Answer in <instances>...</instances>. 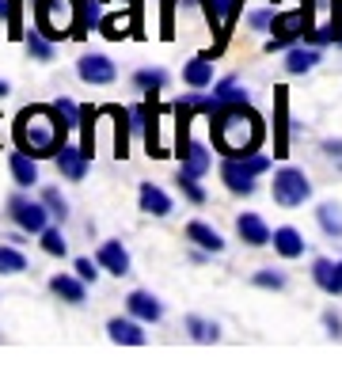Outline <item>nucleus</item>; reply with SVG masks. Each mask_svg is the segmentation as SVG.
I'll list each match as a JSON object with an SVG mask.
<instances>
[{
    "label": "nucleus",
    "instance_id": "nucleus-6",
    "mask_svg": "<svg viewBox=\"0 0 342 365\" xmlns=\"http://www.w3.org/2000/svg\"><path fill=\"white\" fill-rule=\"evenodd\" d=\"M274 202L285 205V210H293V205H304L308 198H312V182H308L304 171H296V168H281V171H274Z\"/></svg>",
    "mask_w": 342,
    "mask_h": 365
},
{
    "label": "nucleus",
    "instance_id": "nucleus-27",
    "mask_svg": "<svg viewBox=\"0 0 342 365\" xmlns=\"http://www.w3.org/2000/svg\"><path fill=\"white\" fill-rule=\"evenodd\" d=\"M164 84H167V73H164V68H137V73H133V88L148 91V96L164 91Z\"/></svg>",
    "mask_w": 342,
    "mask_h": 365
},
{
    "label": "nucleus",
    "instance_id": "nucleus-5",
    "mask_svg": "<svg viewBox=\"0 0 342 365\" xmlns=\"http://www.w3.org/2000/svg\"><path fill=\"white\" fill-rule=\"evenodd\" d=\"M312 27V0H304L296 11H281V16H274V38L266 42V50L274 53V50H285L293 38H301V34Z\"/></svg>",
    "mask_w": 342,
    "mask_h": 365
},
{
    "label": "nucleus",
    "instance_id": "nucleus-12",
    "mask_svg": "<svg viewBox=\"0 0 342 365\" xmlns=\"http://www.w3.org/2000/svg\"><path fill=\"white\" fill-rule=\"evenodd\" d=\"M53 160H57V171H61L65 179H84L88 175V153L80 145H61V153Z\"/></svg>",
    "mask_w": 342,
    "mask_h": 365
},
{
    "label": "nucleus",
    "instance_id": "nucleus-31",
    "mask_svg": "<svg viewBox=\"0 0 342 365\" xmlns=\"http://www.w3.org/2000/svg\"><path fill=\"white\" fill-rule=\"evenodd\" d=\"M312 278H316V285L323 293H335V262H331V259H316Z\"/></svg>",
    "mask_w": 342,
    "mask_h": 365
},
{
    "label": "nucleus",
    "instance_id": "nucleus-29",
    "mask_svg": "<svg viewBox=\"0 0 342 365\" xmlns=\"http://www.w3.org/2000/svg\"><path fill=\"white\" fill-rule=\"evenodd\" d=\"M27 270V255L16 244H0V274H23Z\"/></svg>",
    "mask_w": 342,
    "mask_h": 365
},
{
    "label": "nucleus",
    "instance_id": "nucleus-32",
    "mask_svg": "<svg viewBox=\"0 0 342 365\" xmlns=\"http://www.w3.org/2000/svg\"><path fill=\"white\" fill-rule=\"evenodd\" d=\"M187 327H190V339L194 342H217V324L202 316H187Z\"/></svg>",
    "mask_w": 342,
    "mask_h": 365
},
{
    "label": "nucleus",
    "instance_id": "nucleus-20",
    "mask_svg": "<svg viewBox=\"0 0 342 365\" xmlns=\"http://www.w3.org/2000/svg\"><path fill=\"white\" fill-rule=\"evenodd\" d=\"M137 198H141V210H145L148 217H167V213H171V198H167V190H160L156 182H141Z\"/></svg>",
    "mask_w": 342,
    "mask_h": 365
},
{
    "label": "nucleus",
    "instance_id": "nucleus-26",
    "mask_svg": "<svg viewBox=\"0 0 342 365\" xmlns=\"http://www.w3.org/2000/svg\"><path fill=\"white\" fill-rule=\"evenodd\" d=\"M316 221H319V228H323L327 236H342V205L323 202V205L316 210Z\"/></svg>",
    "mask_w": 342,
    "mask_h": 365
},
{
    "label": "nucleus",
    "instance_id": "nucleus-24",
    "mask_svg": "<svg viewBox=\"0 0 342 365\" xmlns=\"http://www.w3.org/2000/svg\"><path fill=\"white\" fill-rule=\"evenodd\" d=\"M130 125H133L130 110L114 107V156H118V160L130 153Z\"/></svg>",
    "mask_w": 342,
    "mask_h": 365
},
{
    "label": "nucleus",
    "instance_id": "nucleus-38",
    "mask_svg": "<svg viewBox=\"0 0 342 365\" xmlns=\"http://www.w3.org/2000/svg\"><path fill=\"white\" fill-rule=\"evenodd\" d=\"M251 31H270L274 27V8H259V11H251Z\"/></svg>",
    "mask_w": 342,
    "mask_h": 365
},
{
    "label": "nucleus",
    "instance_id": "nucleus-33",
    "mask_svg": "<svg viewBox=\"0 0 342 365\" xmlns=\"http://www.w3.org/2000/svg\"><path fill=\"white\" fill-rule=\"evenodd\" d=\"M42 251H46V255H65L68 244H65L61 228H50V225L42 228Z\"/></svg>",
    "mask_w": 342,
    "mask_h": 365
},
{
    "label": "nucleus",
    "instance_id": "nucleus-25",
    "mask_svg": "<svg viewBox=\"0 0 342 365\" xmlns=\"http://www.w3.org/2000/svg\"><path fill=\"white\" fill-rule=\"evenodd\" d=\"M23 46H27V53L34 57V61H50V57H53V42L46 38L38 27H31L27 34H23Z\"/></svg>",
    "mask_w": 342,
    "mask_h": 365
},
{
    "label": "nucleus",
    "instance_id": "nucleus-43",
    "mask_svg": "<svg viewBox=\"0 0 342 365\" xmlns=\"http://www.w3.org/2000/svg\"><path fill=\"white\" fill-rule=\"evenodd\" d=\"M335 293H342V262H335Z\"/></svg>",
    "mask_w": 342,
    "mask_h": 365
},
{
    "label": "nucleus",
    "instance_id": "nucleus-10",
    "mask_svg": "<svg viewBox=\"0 0 342 365\" xmlns=\"http://www.w3.org/2000/svg\"><path fill=\"white\" fill-rule=\"evenodd\" d=\"M236 232H239V240H244V244H251V247L274 244V232L266 228V221H262L259 213H239V217H236Z\"/></svg>",
    "mask_w": 342,
    "mask_h": 365
},
{
    "label": "nucleus",
    "instance_id": "nucleus-11",
    "mask_svg": "<svg viewBox=\"0 0 342 365\" xmlns=\"http://www.w3.org/2000/svg\"><path fill=\"white\" fill-rule=\"evenodd\" d=\"M107 335H110V342H118V346H145V331H141V319L137 316H130V319L114 316L107 324Z\"/></svg>",
    "mask_w": 342,
    "mask_h": 365
},
{
    "label": "nucleus",
    "instance_id": "nucleus-41",
    "mask_svg": "<svg viewBox=\"0 0 342 365\" xmlns=\"http://www.w3.org/2000/svg\"><path fill=\"white\" fill-rule=\"evenodd\" d=\"M323 324H327V331H331V335H338V331H342V319H338V316H331V312L323 316Z\"/></svg>",
    "mask_w": 342,
    "mask_h": 365
},
{
    "label": "nucleus",
    "instance_id": "nucleus-37",
    "mask_svg": "<svg viewBox=\"0 0 342 365\" xmlns=\"http://www.w3.org/2000/svg\"><path fill=\"white\" fill-rule=\"evenodd\" d=\"M53 107L61 110V118H65V122H68V125H73V130H76V125H80V103H73V99H57Z\"/></svg>",
    "mask_w": 342,
    "mask_h": 365
},
{
    "label": "nucleus",
    "instance_id": "nucleus-17",
    "mask_svg": "<svg viewBox=\"0 0 342 365\" xmlns=\"http://www.w3.org/2000/svg\"><path fill=\"white\" fill-rule=\"evenodd\" d=\"M8 171H11V179H16V187H34V182H38V160L27 156L23 148L8 156Z\"/></svg>",
    "mask_w": 342,
    "mask_h": 365
},
{
    "label": "nucleus",
    "instance_id": "nucleus-45",
    "mask_svg": "<svg viewBox=\"0 0 342 365\" xmlns=\"http://www.w3.org/2000/svg\"><path fill=\"white\" fill-rule=\"evenodd\" d=\"M103 4H118V0H103ZM122 4H133L137 8V0H122Z\"/></svg>",
    "mask_w": 342,
    "mask_h": 365
},
{
    "label": "nucleus",
    "instance_id": "nucleus-16",
    "mask_svg": "<svg viewBox=\"0 0 342 365\" xmlns=\"http://www.w3.org/2000/svg\"><path fill=\"white\" fill-rule=\"evenodd\" d=\"M274 103H278V110H274V156H285L289 153V145H285V125H289V96H285V88L274 91Z\"/></svg>",
    "mask_w": 342,
    "mask_h": 365
},
{
    "label": "nucleus",
    "instance_id": "nucleus-34",
    "mask_svg": "<svg viewBox=\"0 0 342 365\" xmlns=\"http://www.w3.org/2000/svg\"><path fill=\"white\" fill-rule=\"evenodd\" d=\"M175 182L182 187V194H187V198H190L194 205H202V202H205V190H202L198 175H182V171H179V175H175Z\"/></svg>",
    "mask_w": 342,
    "mask_h": 365
},
{
    "label": "nucleus",
    "instance_id": "nucleus-22",
    "mask_svg": "<svg viewBox=\"0 0 342 365\" xmlns=\"http://www.w3.org/2000/svg\"><path fill=\"white\" fill-rule=\"evenodd\" d=\"M319 65V50L312 42L308 46H293L289 50V57H285V68H289V73L296 76V73H308V68H316Z\"/></svg>",
    "mask_w": 342,
    "mask_h": 365
},
{
    "label": "nucleus",
    "instance_id": "nucleus-15",
    "mask_svg": "<svg viewBox=\"0 0 342 365\" xmlns=\"http://www.w3.org/2000/svg\"><path fill=\"white\" fill-rule=\"evenodd\" d=\"M84 278L80 274H53L50 278V289L61 297V301H68V304H84V297H88V289H84Z\"/></svg>",
    "mask_w": 342,
    "mask_h": 365
},
{
    "label": "nucleus",
    "instance_id": "nucleus-23",
    "mask_svg": "<svg viewBox=\"0 0 342 365\" xmlns=\"http://www.w3.org/2000/svg\"><path fill=\"white\" fill-rule=\"evenodd\" d=\"M213 96H217V103H251V91L247 88H239V80L236 76H224V80H217L213 84Z\"/></svg>",
    "mask_w": 342,
    "mask_h": 365
},
{
    "label": "nucleus",
    "instance_id": "nucleus-42",
    "mask_svg": "<svg viewBox=\"0 0 342 365\" xmlns=\"http://www.w3.org/2000/svg\"><path fill=\"white\" fill-rule=\"evenodd\" d=\"M323 148H327V153H331V156H342V141H327Z\"/></svg>",
    "mask_w": 342,
    "mask_h": 365
},
{
    "label": "nucleus",
    "instance_id": "nucleus-21",
    "mask_svg": "<svg viewBox=\"0 0 342 365\" xmlns=\"http://www.w3.org/2000/svg\"><path fill=\"white\" fill-rule=\"evenodd\" d=\"M187 240H190V244H198L202 251H209V255L224 251V236L217 232V228H209L205 221H190L187 225Z\"/></svg>",
    "mask_w": 342,
    "mask_h": 365
},
{
    "label": "nucleus",
    "instance_id": "nucleus-4",
    "mask_svg": "<svg viewBox=\"0 0 342 365\" xmlns=\"http://www.w3.org/2000/svg\"><path fill=\"white\" fill-rule=\"evenodd\" d=\"M270 171V160L262 153H251V156H224L221 160V179L232 194H251L255 190V175Z\"/></svg>",
    "mask_w": 342,
    "mask_h": 365
},
{
    "label": "nucleus",
    "instance_id": "nucleus-28",
    "mask_svg": "<svg viewBox=\"0 0 342 365\" xmlns=\"http://www.w3.org/2000/svg\"><path fill=\"white\" fill-rule=\"evenodd\" d=\"M0 19L8 23L11 38H23V0H0Z\"/></svg>",
    "mask_w": 342,
    "mask_h": 365
},
{
    "label": "nucleus",
    "instance_id": "nucleus-39",
    "mask_svg": "<svg viewBox=\"0 0 342 365\" xmlns=\"http://www.w3.org/2000/svg\"><path fill=\"white\" fill-rule=\"evenodd\" d=\"M95 262H99V259H95ZM95 262H91V259H76V274H80L84 282H95V278H99Z\"/></svg>",
    "mask_w": 342,
    "mask_h": 365
},
{
    "label": "nucleus",
    "instance_id": "nucleus-1",
    "mask_svg": "<svg viewBox=\"0 0 342 365\" xmlns=\"http://www.w3.org/2000/svg\"><path fill=\"white\" fill-rule=\"evenodd\" d=\"M209 133L221 156H251L259 153L266 125L251 110V103H224L209 114Z\"/></svg>",
    "mask_w": 342,
    "mask_h": 365
},
{
    "label": "nucleus",
    "instance_id": "nucleus-8",
    "mask_svg": "<svg viewBox=\"0 0 342 365\" xmlns=\"http://www.w3.org/2000/svg\"><path fill=\"white\" fill-rule=\"evenodd\" d=\"M76 76L84 80V84H91V88H107V84L118 80V68H114V61L107 53H84L76 61Z\"/></svg>",
    "mask_w": 342,
    "mask_h": 365
},
{
    "label": "nucleus",
    "instance_id": "nucleus-2",
    "mask_svg": "<svg viewBox=\"0 0 342 365\" xmlns=\"http://www.w3.org/2000/svg\"><path fill=\"white\" fill-rule=\"evenodd\" d=\"M73 130L57 107H42V103H31L16 114V125H11V137H16V148H23L27 156L42 160V156H57L65 145V133Z\"/></svg>",
    "mask_w": 342,
    "mask_h": 365
},
{
    "label": "nucleus",
    "instance_id": "nucleus-14",
    "mask_svg": "<svg viewBox=\"0 0 342 365\" xmlns=\"http://www.w3.org/2000/svg\"><path fill=\"white\" fill-rule=\"evenodd\" d=\"M95 259H99V267H103V270L118 274V278H122V274H130V251H125L118 240H103Z\"/></svg>",
    "mask_w": 342,
    "mask_h": 365
},
{
    "label": "nucleus",
    "instance_id": "nucleus-9",
    "mask_svg": "<svg viewBox=\"0 0 342 365\" xmlns=\"http://www.w3.org/2000/svg\"><path fill=\"white\" fill-rule=\"evenodd\" d=\"M179 156H182V175H205L209 171V164H213V156H209V148H205L202 141H194V137H187V141L179 145Z\"/></svg>",
    "mask_w": 342,
    "mask_h": 365
},
{
    "label": "nucleus",
    "instance_id": "nucleus-19",
    "mask_svg": "<svg viewBox=\"0 0 342 365\" xmlns=\"http://www.w3.org/2000/svg\"><path fill=\"white\" fill-rule=\"evenodd\" d=\"M274 251H278L281 259H301L304 255V236L296 232L293 225L274 228Z\"/></svg>",
    "mask_w": 342,
    "mask_h": 365
},
{
    "label": "nucleus",
    "instance_id": "nucleus-7",
    "mask_svg": "<svg viewBox=\"0 0 342 365\" xmlns=\"http://www.w3.org/2000/svg\"><path fill=\"white\" fill-rule=\"evenodd\" d=\"M8 213H11V221H16L23 232H42V228L50 225L46 202H31V198H23V194H16V198L8 202Z\"/></svg>",
    "mask_w": 342,
    "mask_h": 365
},
{
    "label": "nucleus",
    "instance_id": "nucleus-35",
    "mask_svg": "<svg viewBox=\"0 0 342 365\" xmlns=\"http://www.w3.org/2000/svg\"><path fill=\"white\" fill-rule=\"evenodd\" d=\"M42 202H46V210H50L53 217H57V221H65V217H68V202L61 198V190H42Z\"/></svg>",
    "mask_w": 342,
    "mask_h": 365
},
{
    "label": "nucleus",
    "instance_id": "nucleus-44",
    "mask_svg": "<svg viewBox=\"0 0 342 365\" xmlns=\"http://www.w3.org/2000/svg\"><path fill=\"white\" fill-rule=\"evenodd\" d=\"M8 91H11V88H8V80H0V99H4Z\"/></svg>",
    "mask_w": 342,
    "mask_h": 365
},
{
    "label": "nucleus",
    "instance_id": "nucleus-40",
    "mask_svg": "<svg viewBox=\"0 0 342 365\" xmlns=\"http://www.w3.org/2000/svg\"><path fill=\"white\" fill-rule=\"evenodd\" d=\"M331 31H335V42H342V0H335V11H331Z\"/></svg>",
    "mask_w": 342,
    "mask_h": 365
},
{
    "label": "nucleus",
    "instance_id": "nucleus-18",
    "mask_svg": "<svg viewBox=\"0 0 342 365\" xmlns=\"http://www.w3.org/2000/svg\"><path fill=\"white\" fill-rule=\"evenodd\" d=\"M182 80H187V88H194V91L213 88V61L209 57H190V61L182 65Z\"/></svg>",
    "mask_w": 342,
    "mask_h": 365
},
{
    "label": "nucleus",
    "instance_id": "nucleus-30",
    "mask_svg": "<svg viewBox=\"0 0 342 365\" xmlns=\"http://www.w3.org/2000/svg\"><path fill=\"white\" fill-rule=\"evenodd\" d=\"M133 23H137V16H107L99 27H103V34H107V38H125Z\"/></svg>",
    "mask_w": 342,
    "mask_h": 365
},
{
    "label": "nucleus",
    "instance_id": "nucleus-36",
    "mask_svg": "<svg viewBox=\"0 0 342 365\" xmlns=\"http://www.w3.org/2000/svg\"><path fill=\"white\" fill-rule=\"evenodd\" d=\"M251 282H255L259 289H281V285H285V278H281L278 270H259V274H255V278H251Z\"/></svg>",
    "mask_w": 342,
    "mask_h": 365
},
{
    "label": "nucleus",
    "instance_id": "nucleus-13",
    "mask_svg": "<svg viewBox=\"0 0 342 365\" xmlns=\"http://www.w3.org/2000/svg\"><path fill=\"white\" fill-rule=\"evenodd\" d=\"M125 308H130V316H137L141 324H156V319L164 316V304L145 289H133L130 297H125Z\"/></svg>",
    "mask_w": 342,
    "mask_h": 365
},
{
    "label": "nucleus",
    "instance_id": "nucleus-3",
    "mask_svg": "<svg viewBox=\"0 0 342 365\" xmlns=\"http://www.w3.org/2000/svg\"><path fill=\"white\" fill-rule=\"evenodd\" d=\"M34 27L50 42L80 34V0H34Z\"/></svg>",
    "mask_w": 342,
    "mask_h": 365
}]
</instances>
